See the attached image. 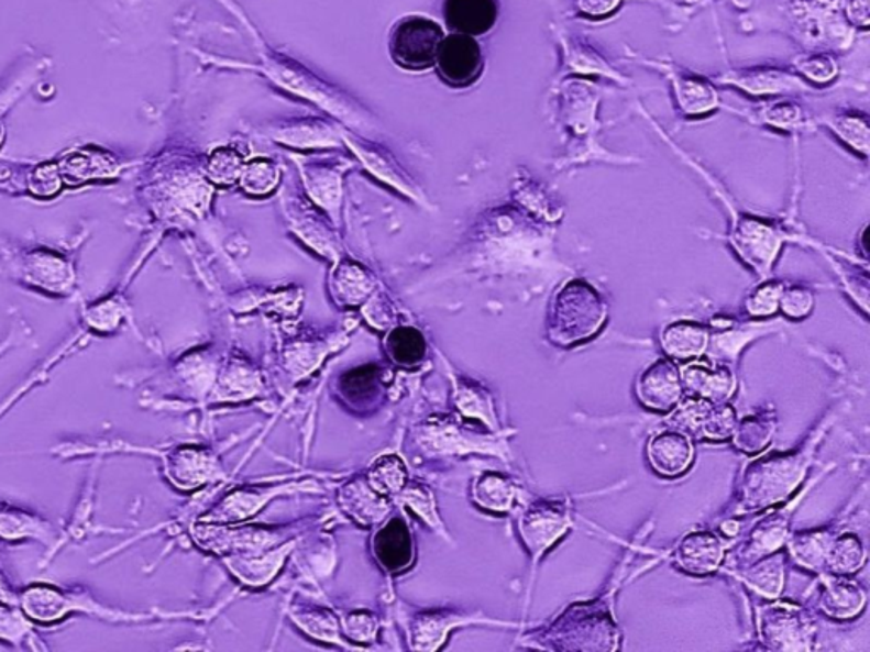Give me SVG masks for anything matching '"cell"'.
Segmentation results:
<instances>
[{
	"label": "cell",
	"mask_w": 870,
	"mask_h": 652,
	"mask_svg": "<svg viewBox=\"0 0 870 652\" xmlns=\"http://www.w3.org/2000/svg\"><path fill=\"white\" fill-rule=\"evenodd\" d=\"M801 71L813 82L826 84L835 79L838 68L835 62L828 56H818L801 64Z\"/></svg>",
	"instance_id": "obj_55"
},
{
	"label": "cell",
	"mask_w": 870,
	"mask_h": 652,
	"mask_svg": "<svg viewBox=\"0 0 870 652\" xmlns=\"http://www.w3.org/2000/svg\"><path fill=\"white\" fill-rule=\"evenodd\" d=\"M405 632L410 649L417 651H433L441 648L452 629L471 626V623H497L507 626L498 620L485 617L463 616L451 610H414L405 616Z\"/></svg>",
	"instance_id": "obj_9"
},
{
	"label": "cell",
	"mask_w": 870,
	"mask_h": 652,
	"mask_svg": "<svg viewBox=\"0 0 870 652\" xmlns=\"http://www.w3.org/2000/svg\"><path fill=\"white\" fill-rule=\"evenodd\" d=\"M620 0H580V11L592 18H602L616 11Z\"/></svg>",
	"instance_id": "obj_56"
},
{
	"label": "cell",
	"mask_w": 870,
	"mask_h": 652,
	"mask_svg": "<svg viewBox=\"0 0 870 652\" xmlns=\"http://www.w3.org/2000/svg\"><path fill=\"white\" fill-rule=\"evenodd\" d=\"M648 461L660 476L675 477L684 474L694 458V447L687 433L665 430L651 436L647 447Z\"/></svg>",
	"instance_id": "obj_15"
},
{
	"label": "cell",
	"mask_w": 870,
	"mask_h": 652,
	"mask_svg": "<svg viewBox=\"0 0 870 652\" xmlns=\"http://www.w3.org/2000/svg\"><path fill=\"white\" fill-rule=\"evenodd\" d=\"M21 274L27 283L53 292L67 291L74 280L70 265L60 257L45 252L30 255L26 264L21 267Z\"/></svg>",
	"instance_id": "obj_29"
},
{
	"label": "cell",
	"mask_w": 870,
	"mask_h": 652,
	"mask_svg": "<svg viewBox=\"0 0 870 652\" xmlns=\"http://www.w3.org/2000/svg\"><path fill=\"white\" fill-rule=\"evenodd\" d=\"M415 444L426 455L492 454L505 458L508 447L502 433L471 435L451 418H429L415 430Z\"/></svg>",
	"instance_id": "obj_3"
},
{
	"label": "cell",
	"mask_w": 870,
	"mask_h": 652,
	"mask_svg": "<svg viewBox=\"0 0 870 652\" xmlns=\"http://www.w3.org/2000/svg\"><path fill=\"white\" fill-rule=\"evenodd\" d=\"M386 347L398 364H414L426 352V340L414 329H395L386 339Z\"/></svg>",
	"instance_id": "obj_44"
},
{
	"label": "cell",
	"mask_w": 870,
	"mask_h": 652,
	"mask_svg": "<svg viewBox=\"0 0 870 652\" xmlns=\"http://www.w3.org/2000/svg\"><path fill=\"white\" fill-rule=\"evenodd\" d=\"M436 64L445 84L452 87H467L475 84L482 75V49L473 36L451 34L444 37Z\"/></svg>",
	"instance_id": "obj_12"
},
{
	"label": "cell",
	"mask_w": 870,
	"mask_h": 652,
	"mask_svg": "<svg viewBox=\"0 0 870 652\" xmlns=\"http://www.w3.org/2000/svg\"><path fill=\"white\" fill-rule=\"evenodd\" d=\"M669 77L672 79L676 102L685 114L701 117L719 106L716 90L706 80L697 79L694 75L684 74L682 70H672Z\"/></svg>",
	"instance_id": "obj_28"
},
{
	"label": "cell",
	"mask_w": 870,
	"mask_h": 652,
	"mask_svg": "<svg viewBox=\"0 0 870 652\" xmlns=\"http://www.w3.org/2000/svg\"><path fill=\"white\" fill-rule=\"evenodd\" d=\"M810 466V454H781L755 461L745 473L744 501L740 511L760 510L784 501L803 482Z\"/></svg>",
	"instance_id": "obj_2"
},
{
	"label": "cell",
	"mask_w": 870,
	"mask_h": 652,
	"mask_svg": "<svg viewBox=\"0 0 870 652\" xmlns=\"http://www.w3.org/2000/svg\"><path fill=\"white\" fill-rule=\"evenodd\" d=\"M374 291V277L354 262H340L330 277V292L340 306H357Z\"/></svg>",
	"instance_id": "obj_25"
},
{
	"label": "cell",
	"mask_w": 870,
	"mask_h": 652,
	"mask_svg": "<svg viewBox=\"0 0 870 652\" xmlns=\"http://www.w3.org/2000/svg\"><path fill=\"white\" fill-rule=\"evenodd\" d=\"M192 537L199 548L214 554H257L269 551L283 541L279 529L269 527H223V523L201 522L192 529Z\"/></svg>",
	"instance_id": "obj_6"
},
{
	"label": "cell",
	"mask_w": 870,
	"mask_h": 652,
	"mask_svg": "<svg viewBox=\"0 0 870 652\" xmlns=\"http://www.w3.org/2000/svg\"><path fill=\"white\" fill-rule=\"evenodd\" d=\"M165 473L173 485L184 491H191L224 477L220 457L208 447H176L168 451L165 455Z\"/></svg>",
	"instance_id": "obj_11"
},
{
	"label": "cell",
	"mask_w": 870,
	"mask_h": 652,
	"mask_svg": "<svg viewBox=\"0 0 870 652\" xmlns=\"http://www.w3.org/2000/svg\"><path fill=\"white\" fill-rule=\"evenodd\" d=\"M736 427V411L728 402H711L704 415L698 435L711 440H725L733 435Z\"/></svg>",
	"instance_id": "obj_45"
},
{
	"label": "cell",
	"mask_w": 870,
	"mask_h": 652,
	"mask_svg": "<svg viewBox=\"0 0 870 652\" xmlns=\"http://www.w3.org/2000/svg\"><path fill=\"white\" fill-rule=\"evenodd\" d=\"M366 482L377 493L388 496L389 500H395V496L400 495L401 489L408 485V471L404 458L398 454L377 457L367 469Z\"/></svg>",
	"instance_id": "obj_34"
},
{
	"label": "cell",
	"mask_w": 870,
	"mask_h": 652,
	"mask_svg": "<svg viewBox=\"0 0 870 652\" xmlns=\"http://www.w3.org/2000/svg\"><path fill=\"white\" fill-rule=\"evenodd\" d=\"M682 388L695 398L713 402H725L731 398L736 388L735 373L728 366H706V364H687L680 369Z\"/></svg>",
	"instance_id": "obj_19"
},
{
	"label": "cell",
	"mask_w": 870,
	"mask_h": 652,
	"mask_svg": "<svg viewBox=\"0 0 870 652\" xmlns=\"http://www.w3.org/2000/svg\"><path fill=\"white\" fill-rule=\"evenodd\" d=\"M738 522L735 520H729V522L723 523V532L728 533V535H736L738 533Z\"/></svg>",
	"instance_id": "obj_58"
},
{
	"label": "cell",
	"mask_w": 870,
	"mask_h": 652,
	"mask_svg": "<svg viewBox=\"0 0 870 652\" xmlns=\"http://www.w3.org/2000/svg\"><path fill=\"white\" fill-rule=\"evenodd\" d=\"M832 541L834 535L826 530L794 533L788 542L789 552L806 570L822 571L826 567V555Z\"/></svg>",
	"instance_id": "obj_36"
},
{
	"label": "cell",
	"mask_w": 870,
	"mask_h": 652,
	"mask_svg": "<svg viewBox=\"0 0 870 652\" xmlns=\"http://www.w3.org/2000/svg\"><path fill=\"white\" fill-rule=\"evenodd\" d=\"M444 37V31L432 19L410 15L393 27L389 53L393 62L405 70H427L438 62Z\"/></svg>",
	"instance_id": "obj_4"
},
{
	"label": "cell",
	"mask_w": 870,
	"mask_h": 652,
	"mask_svg": "<svg viewBox=\"0 0 870 652\" xmlns=\"http://www.w3.org/2000/svg\"><path fill=\"white\" fill-rule=\"evenodd\" d=\"M354 152L359 153V157H363L367 167L376 174L379 179L389 180L395 184V179L400 184V189L404 192H410L411 186L408 184L407 177L401 176V172L396 167L395 162L389 161V155H374L373 148H355Z\"/></svg>",
	"instance_id": "obj_49"
},
{
	"label": "cell",
	"mask_w": 870,
	"mask_h": 652,
	"mask_svg": "<svg viewBox=\"0 0 870 652\" xmlns=\"http://www.w3.org/2000/svg\"><path fill=\"white\" fill-rule=\"evenodd\" d=\"M519 489L516 483L497 471H485L473 479L471 498L483 510L492 513H507L516 505Z\"/></svg>",
	"instance_id": "obj_23"
},
{
	"label": "cell",
	"mask_w": 870,
	"mask_h": 652,
	"mask_svg": "<svg viewBox=\"0 0 870 652\" xmlns=\"http://www.w3.org/2000/svg\"><path fill=\"white\" fill-rule=\"evenodd\" d=\"M243 164L239 153L232 148H220L210 158V179L218 184H232L240 177Z\"/></svg>",
	"instance_id": "obj_48"
},
{
	"label": "cell",
	"mask_w": 870,
	"mask_h": 652,
	"mask_svg": "<svg viewBox=\"0 0 870 652\" xmlns=\"http://www.w3.org/2000/svg\"><path fill=\"white\" fill-rule=\"evenodd\" d=\"M445 23L451 30L467 36L492 30L497 19L495 0H445Z\"/></svg>",
	"instance_id": "obj_22"
},
{
	"label": "cell",
	"mask_w": 870,
	"mask_h": 652,
	"mask_svg": "<svg viewBox=\"0 0 870 652\" xmlns=\"http://www.w3.org/2000/svg\"><path fill=\"white\" fill-rule=\"evenodd\" d=\"M775 423L767 415H751L741 421H736L733 430V442L736 447L744 452H760L767 447L772 439Z\"/></svg>",
	"instance_id": "obj_39"
},
{
	"label": "cell",
	"mask_w": 870,
	"mask_h": 652,
	"mask_svg": "<svg viewBox=\"0 0 870 652\" xmlns=\"http://www.w3.org/2000/svg\"><path fill=\"white\" fill-rule=\"evenodd\" d=\"M291 220L295 232L311 248H315L323 257L330 258V261H337V257H339V245H337L329 228L321 223L317 214L311 213L310 209L305 205L293 206Z\"/></svg>",
	"instance_id": "obj_32"
},
{
	"label": "cell",
	"mask_w": 870,
	"mask_h": 652,
	"mask_svg": "<svg viewBox=\"0 0 870 652\" xmlns=\"http://www.w3.org/2000/svg\"><path fill=\"white\" fill-rule=\"evenodd\" d=\"M337 342L321 343H293L291 347L283 352V373L288 377L289 383L295 385L305 376H310L318 369L323 358L329 352L335 351Z\"/></svg>",
	"instance_id": "obj_31"
},
{
	"label": "cell",
	"mask_w": 870,
	"mask_h": 652,
	"mask_svg": "<svg viewBox=\"0 0 870 652\" xmlns=\"http://www.w3.org/2000/svg\"><path fill=\"white\" fill-rule=\"evenodd\" d=\"M869 0H852L848 8V15L859 26H869Z\"/></svg>",
	"instance_id": "obj_57"
},
{
	"label": "cell",
	"mask_w": 870,
	"mask_h": 652,
	"mask_svg": "<svg viewBox=\"0 0 870 652\" xmlns=\"http://www.w3.org/2000/svg\"><path fill=\"white\" fill-rule=\"evenodd\" d=\"M760 638L775 651H810L815 629L800 608L772 605L759 611Z\"/></svg>",
	"instance_id": "obj_8"
},
{
	"label": "cell",
	"mask_w": 870,
	"mask_h": 652,
	"mask_svg": "<svg viewBox=\"0 0 870 652\" xmlns=\"http://www.w3.org/2000/svg\"><path fill=\"white\" fill-rule=\"evenodd\" d=\"M829 128L841 142L852 146L856 152L869 155V123L859 112H840L828 120Z\"/></svg>",
	"instance_id": "obj_40"
},
{
	"label": "cell",
	"mask_w": 870,
	"mask_h": 652,
	"mask_svg": "<svg viewBox=\"0 0 870 652\" xmlns=\"http://www.w3.org/2000/svg\"><path fill=\"white\" fill-rule=\"evenodd\" d=\"M295 548L296 541H286L257 554L223 555V564L243 586L262 588L276 578Z\"/></svg>",
	"instance_id": "obj_14"
},
{
	"label": "cell",
	"mask_w": 870,
	"mask_h": 652,
	"mask_svg": "<svg viewBox=\"0 0 870 652\" xmlns=\"http://www.w3.org/2000/svg\"><path fill=\"white\" fill-rule=\"evenodd\" d=\"M395 501L398 504L404 505V507L410 508L419 519H422L430 529L436 530V532L444 533V523H442L441 517L438 513V507H436V500H433L432 493L429 489L423 488V486H405L401 489L400 495L395 496Z\"/></svg>",
	"instance_id": "obj_41"
},
{
	"label": "cell",
	"mask_w": 870,
	"mask_h": 652,
	"mask_svg": "<svg viewBox=\"0 0 870 652\" xmlns=\"http://www.w3.org/2000/svg\"><path fill=\"white\" fill-rule=\"evenodd\" d=\"M785 537H788V527H785L784 519H773L769 522L762 523L759 530H755L750 537V544H748L747 552H745V560L748 564L755 563L757 560H762L766 555L772 554L784 544Z\"/></svg>",
	"instance_id": "obj_42"
},
{
	"label": "cell",
	"mask_w": 870,
	"mask_h": 652,
	"mask_svg": "<svg viewBox=\"0 0 870 652\" xmlns=\"http://www.w3.org/2000/svg\"><path fill=\"white\" fill-rule=\"evenodd\" d=\"M377 619L370 610H354L340 619V632L352 642L374 641L377 636Z\"/></svg>",
	"instance_id": "obj_47"
},
{
	"label": "cell",
	"mask_w": 870,
	"mask_h": 652,
	"mask_svg": "<svg viewBox=\"0 0 870 652\" xmlns=\"http://www.w3.org/2000/svg\"><path fill=\"white\" fill-rule=\"evenodd\" d=\"M296 491H318V485L311 479L308 482H288L261 488H236L235 491L223 496L213 510L202 517L201 522L235 523L251 519L255 513L266 507L267 501L277 495H288Z\"/></svg>",
	"instance_id": "obj_7"
},
{
	"label": "cell",
	"mask_w": 870,
	"mask_h": 652,
	"mask_svg": "<svg viewBox=\"0 0 870 652\" xmlns=\"http://www.w3.org/2000/svg\"><path fill=\"white\" fill-rule=\"evenodd\" d=\"M736 578L741 579L762 597L775 600L784 586V560L782 555H766V560L753 564L750 570L736 574Z\"/></svg>",
	"instance_id": "obj_35"
},
{
	"label": "cell",
	"mask_w": 870,
	"mask_h": 652,
	"mask_svg": "<svg viewBox=\"0 0 870 652\" xmlns=\"http://www.w3.org/2000/svg\"><path fill=\"white\" fill-rule=\"evenodd\" d=\"M725 84H733L744 89L745 92L755 96H769V93L794 92L804 89L800 79L794 75L785 74L775 68H753V70H741L729 74L725 77Z\"/></svg>",
	"instance_id": "obj_30"
},
{
	"label": "cell",
	"mask_w": 870,
	"mask_h": 652,
	"mask_svg": "<svg viewBox=\"0 0 870 652\" xmlns=\"http://www.w3.org/2000/svg\"><path fill=\"white\" fill-rule=\"evenodd\" d=\"M277 183H279V168L266 158H255L243 165L240 172V184L249 195H269L271 190L276 189Z\"/></svg>",
	"instance_id": "obj_43"
},
{
	"label": "cell",
	"mask_w": 870,
	"mask_h": 652,
	"mask_svg": "<svg viewBox=\"0 0 870 652\" xmlns=\"http://www.w3.org/2000/svg\"><path fill=\"white\" fill-rule=\"evenodd\" d=\"M0 533L5 537L34 535V533L45 535V530L42 522L30 519L24 513L0 511Z\"/></svg>",
	"instance_id": "obj_54"
},
{
	"label": "cell",
	"mask_w": 870,
	"mask_h": 652,
	"mask_svg": "<svg viewBox=\"0 0 870 652\" xmlns=\"http://www.w3.org/2000/svg\"><path fill=\"white\" fill-rule=\"evenodd\" d=\"M661 349L673 358L701 357L709 345V333L703 324L692 321H676L663 329L660 336Z\"/></svg>",
	"instance_id": "obj_27"
},
{
	"label": "cell",
	"mask_w": 870,
	"mask_h": 652,
	"mask_svg": "<svg viewBox=\"0 0 870 652\" xmlns=\"http://www.w3.org/2000/svg\"><path fill=\"white\" fill-rule=\"evenodd\" d=\"M332 136V130L323 121H301L298 128L279 131L276 139L289 145L310 146L323 145Z\"/></svg>",
	"instance_id": "obj_46"
},
{
	"label": "cell",
	"mask_w": 870,
	"mask_h": 652,
	"mask_svg": "<svg viewBox=\"0 0 870 652\" xmlns=\"http://www.w3.org/2000/svg\"><path fill=\"white\" fill-rule=\"evenodd\" d=\"M449 377H451L452 398H454L458 411L464 418L482 421L492 432L502 433L494 398L489 391H486L485 386L480 385L476 380L460 376V374H454L451 369H449Z\"/></svg>",
	"instance_id": "obj_21"
},
{
	"label": "cell",
	"mask_w": 870,
	"mask_h": 652,
	"mask_svg": "<svg viewBox=\"0 0 870 652\" xmlns=\"http://www.w3.org/2000/svg\"><path fill=\"white\" fill-rule=\"evenodd\" d=\"M388 496L377 493L364 479L348 483L339 493V505L352 520L363 527H376L388 519L392 511Z\"/></svg>",
	"instance_id": "obj_16"
},
{
	"label": "cell",
	"mask_w": 870,
	"mask_h": 652,
	"mask_svg": "<svg viewBox=\"0 0 870 652\" xmlns=\"http://www.w3.org/2000/svg\"><path fill=\"white\" fill-rule=\"evenodd\" d=\"M289 619L315 641L349 648L342 642L340 620L332 610H327V608L315 604H295L289 608Z\"/></svg>",
	"instance_id": "obj_26"
},
{
	"label": "cell",
	"mask_w": 870,
	"mask_h": 652,
	"mask_svg": "<svg viewBox=\"0 0 870 652\" xmlns=\"http://www.w3.org/2000/svg\"><path fill=\"white\" fill-rule=\"evenodd\" d=\"M731 243L740 257L747 262L762 279L769 277L773 262L781 251L782 235L775 228L750 217L738 218L733 228Z\"/></svg>",
	"instance_id": "obj_10"
},
{
	"label": "cell",
	"mask_w": 870,
	"mask_h": 652,
	"mask_svg": "<svg viewBox=\"0 0 870 652\" xmlns=\"http://www.w3.org/2000/svg\"><path fill=\"white\" fill-rule=\"evenodd\" d=\"M866 563V548L854 533L834 537L826 555V567L835 574L856 573Z\"/></svg>",
	"instance_id": "obj_38"
},
{
	"label": "cell",
	"mask_w": 870,
	"mask_h": 652,
	"mask_svg": "<svg viewBox=\"0 0 870 652\" xmlns=\"http://www.w3.org/2000/svg\"><path fill=\"white\" fill-rule=\"evenodd\" d=\"M779 306H781L782 311L788 317L804 318L813 310L815 298H813V292L807 291L806 287L792 286L788 287V289L782 287Z\"/></svg>",
	"instance_id": "obj_52"
},
{
	"label": "cell",
	"mask_w": 870,
	"mask_h": 652,
	"mask_svg": "<svg viewBox=\"0 0 870 652\" xmlns=\"http://www.w3.org/2000/svg\"><path fill=\"white\" fill-rule=\"evenodd\" d=\"M572 526V505L564 498L538 500L527 505L519 517V533L535 564L553 548Z\"/></svg>",
	"instance_id": "obj_5"
},
{
	"label": "cell",
	"mask_w": 870,
	"mask_h": 652,
	"mask_svg": "<svg viewBox=\"0 0 870 652\" xmlns=\"http://www.w3.org/2000/svg\"><path fill=\"white\" fill-rule=\"evenodd\" d=\"M60 174L70 183H86L89 179L117 174V164L99 152H74L58 165Z\"/></svg>",
	"instance_id": "obj_37"
},
{
	"label": "cell",
	"mask_w": 870,
	"mask_h": 652,
	"mask_svg": "<svg viewBox=\"0 0 870 652\" xmlns=\"http://www.w3.org/2000/svg\"><path fill=\"white\" fill-rule=\"evenodd\" d=\"M822 600L819 607L826 616L834 619H854L866 607V592L857 583L837 576H823Z\"/></svg>",
	"instance_id": "obj_24"
},
{
	"label": "cell",
	"mask_w": 870,
	"mask_h": 652,
	"mask_svg": "<svg viewBox=\"0 0 870 652\" xmlns=\"http://www.w3.org/2000/svg\"><path fill=\"white\" fill-rule=\"evenodd\" d=\"M607 318V306L591 284L573 279L564 284L551 305L548 335L560 345L592 339Z\"/></svg>",
	"instance_id": "obj_1"
},
{
	"label": "cell",
	"mask_w": 870,
	"mask_h": 652,
	"mask_svg": "<svg viewBox=\"0 0 870 652\" xmlns=\"http://www.w3.org/2000/svg\"><path fill=\"white\" fill-rule=\"evenodd\" d=\"M781 284H763L759 289H755L747 299L748 313L753 317H770L779 310V299H781Z\"/></svg>",
	"instance_id": "obj_50"
},
{
	"label": "cell",
	"mask_w": 870,
	"mask_h": 652,
	"mask_svg": "<svg viewBox=\"0 0 870 652\" xmlns=\"http://www.w3.org/2000/svg\"><path fill=\"white\" fill-rule=\"evenodd\" d=\"M762 120L770 126L792 130L803 124V111L792 102H773L763 108Z\"/></svg>",
	"instance_id": "obj_51"
},
{
	"label": "cell",
	"mask_w": 870,
	"mask_h": 652,
	"mask_svg": "<svg viewBox=\"0 0 870 652\" xmlns=\"http://www.w3.org/2000/svg\"><path fill=\"white\" fill-rule=\"evenodd\" d=\"M261 391V373L247 361L232 358L223 367H218L210 396L218 402L247 401Z\"/></svg>",
	"instance_id": "obj_20"
},
{
	"label": "cell",
	"mask_w": 870,
	"mask_h": 652,
	"mask_svg": "<svg viewBox=\"0 0 870 652\" xmlns=\"http://www.w3.org/2000/svg\"><path fill=\"white\" fill-rule=\"evenodd\" d=\"M725 542L716 533L694 530L682 537L675 549V563L691 574L714 573L725 557Z\"/></svg>",
	"instance_id": "obj_17"
},
{
	"label": "cell",
	"mask_w": 870,
	"mask_h": 652,
	"mask_svg": "<svg viewBox=\"0 0 870 652\" xmlns=\"http://www.w3.org/2000/svg\"><path fill=\"white\" fill-rule=\"evenodd\" d=\"M62 187V174L58 165L46 164L34 168L31 174L30 189L33 195L48 198L56 195Z\"/></svg>",
	"instance_id": "obj_53"
},
{
	"label": "cell",
	"mask_w": 870,
	"mask_h": 652,
	"mask_svg": "<svg viewBox=\"0 0 870 652\" xmlns=\"http://www.w3.org/2000/svg\"><path fill=\"white\" fill-rule=\"evenodd\" d=\"M682 380L679 367L669 358H660L642 371L636 383L639 401L650 410L670 411L682 399Z\"/></svg>",
	"instance_id": "obj_13"
},
{
	"label": "cell",
	"mask_w": 870,
	"mask_h": 652,
	"mask_svg": "<svg viewBox=\"0 0 870 652\" xmlns=\"http://www.w3.org/2000/svg\"><path fill=\"white\" fill-rule=\"evenodd\" d=\"M373 552L379 566L388 573L407 570L414 563V539L405 520L395 517L377 530Z\"/></svg>",
	"instance_id": "obj_18"
},
{
	"label": "cell",
	"mask_w": 870,
	"mask_h": 652,
	"mask_svg": "<svg viewBox=\"0 0 870 652\" xmlns=\"http://www.w3.org/2000/svg\"><path fill=\"white\" fill-rule=\"evenodd\" d=\"M330 162H310L302 172L305 186L318 206L332 211L339 206L340 170Z\"/></svg>",
	"instance_id": "obj_33"
}]
</instances>
